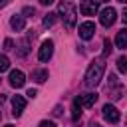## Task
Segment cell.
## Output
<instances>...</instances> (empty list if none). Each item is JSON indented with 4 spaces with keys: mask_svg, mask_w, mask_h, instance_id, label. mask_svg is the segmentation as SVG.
Instances as JSON below:
<instances>
[{
    "mask_svg": "<svg viewBox=\"0 0 127 127\" xmlns=\"http://www.w3.org/2000/svg\"><path fill=\"white\" fill-rule=\"evenodd\" d=\"M103 71H105V60H103V58H97V60H93V62L89 64L87 71H85V85H89V87H95V85L101 81V77H103Z\"/></svg>",
    "mask_w": 127,
    "mask_h": 127,
    "instance_id": "cell-1",
    "label": "cell"
},
{
    "mask_svg": "<svg viewBox=\"0 0 127 127\" xmlns=\"http://www.w3.org/2000/svg\"><path fill=\"white\" fill-rule=\"evenodd\" d=\"M58 14H62L64 24H65L67 30H71V28L75 26V16H77V12H75V6H73L71 0H62V2H60V10H58Z\"/></svg>",
    "mask_w": 127,
    "mask_h": 127,
    "instance_id": "cell-2",
    "label": "cell"
},
{
    "mask_svg": "<svg viewBox=\"0 0 127 127\" xmlns=\"http://www.w3.org/2000/svg\"><path fill=\"white\" fill-rule=\"evenodd\" d=\"M101 113H103V119H105L107 123H119V119H121L119 109H117L115 105H111V103H105L103 109H101Z\"/></svg>",
    "mask_w": 127,
    "mask_h": 127,
    "instance_id": "cell-3",
    "label": "cell"
},
{
    "mask_svg": "<svg viewBox=\"0 0 127 127\" xmlns=\"http://www.w3.org/2000/svg\"><path fill=\"white\" fill-rule=\"evenodd\" d=\"M115 20H117V12H115V8H103V10H101V14H99V22H101V26L109 28V26L115 24Z\"/></svg>",
    "mask_w": 127,
    "mask_h": 127,
    "instance_id": "cell-4",
    "label": "cell"
},
{
    "mask_svg": "<svg viewBox=\"0 0 127 127\" xmlns=\"http://www.w3.org/2000/svg\"><path fill=\"white\" fill-rule=\"evenodd\" d=\"M77 34H79L81 40H91L93 34H95V24L89 22V20H87V22H81L79 28H77Z\"/></svg>",
    "mask_w": 127,
    "mask_h": 127,
    "instance_id": "cell-5",
    "label": "cell"
},
{
    "mask_svg": "<svg viewBox=\"0 0 127 127\" xmlns=\"http://www.w3.org/2000/svg\"><path fill=\"white\" fill-rule=\"evenodd\" d=\"M52 54H54V42H52V40H44L42 46H40V50H38L40 62H48V60L52 58Z\"/></svg>",
    "mask_w": 127,
    "mask_h": 127,
    "instance_id": "cell-6",
    "label": "cell"
},
{
    "mask_svg": "<svg viewBox=\"0 0 127 127\" xmlns=\"http://www.w3.org/2000/svg\"><path fill=\"white\" fill-rule=\"evenodd\" d=\"M8 83L12 85V87H22L24 83H26V75H24V71H20V69H12L10 71V75H8Z\"/></svg>",
    "mask_w": 127,
    "mask_h": 127,
    "instance_id": "cell-7",
    "label": "cell"
},
{
    "mask_svg": "<svg viewBox=\"0 0 127 127\" xmlns=\"http://www.w3.org/2000/svg\"><path fill=\"white\" fill-rule=\"evenodd\" d=\"M79 12L83 16H95L97 14V0H81Z\"/></svg>",
    "mask_w": 127,
    "mask_h": 127,
    "instance_id": "cell-8",
    "label": "cell"
},
{
    "mask_svg": "<svg viewBox=\"0 0 127 127\" xmlns=\"http://www.w3.org/2000/svg\"><path fill=\"white\" fill-rule=\"evenodd\" d=\"M24 109H26V99L22 95H14L12 97V115L14 117H20Z\"/></svg>",
    "mask_w": 127,
    "mask_h": 127,
    "instance_id": "cell-9",
    "label": "cell"
},
{
    "mask_svg": "<svg viewBox=\"0 0 127 127\" xmlns=\"http://www.w3.org/2000/svg\"><path fill=\"white\" fill-rule=\"evenodd\" d=\"M77 101H79L81 107H91V105H95V101H97V93H83V95L77 97Z\"/></svg>",
    "mask_w": 127,
    "mask_h": 127,
    "instance_id": "cell-10",
    "label": "cell"
},
{
    "mask_svg": "<svg viewBox=\"0 0 127 127\" xmlns=\"http://www.w3.org/2000/svg\"><path fill=\"white\" fill-rule=\"evenodd\" d=\"M10 26H12L16 32H20V30L26 28V18H24L22 14H14V16L10 18Z\"/></svg>",
    "mask_w": 127,
    "mask_h": 127,
    "instance_id": "cell-11",
    "label": "cell"
},
{
    "mask_svg": "<svg viewBox=\"0 0 127 127\" xmlns=\"http://www.w3.org/2000/svg\"><path fill=\"white\" fill-rule=\"evenodd\" d=\"M115 46L119 50H125L127 48V30H119L117 36H115Z\"/></svg>",
    "mask_w": 127,
    "mask_h": 127,
    "instance_id": "cell-12",
    "label": "cell"
},
{
    "mask_svg": "<svg viewBox=\"0 0 127 127\" xmlns=\"http://www.w3.org/2000/svg\"><path fill=\"white\" fill-rule=\"evenodd\" d=\"M48 77H50L48 69H42V67H40V69H34V71H32V79H34L36 83H44Z\"/></svg>",
    "mask_w": 127,
    "mask_h": 127,
    "instance_id": "cell-13",
    "label": "cell"
},
{
    "mask_svg": "<svg viewBox=\"0 0 127 127\" xmlns=\"http://www.w3.org/2000/svg\"><path fill=\"white\" fill-rule=\"evenodd\" d=\"M34 38V34H28L22 42H20V56H28V52H30V40Z\"/></svg>",
    "mask_w": 127,
    "mask_h": 127,
    "instance_id": "cell-14",
    "label": "cell"
},
{
    "mask_svg": "<svg viewBox=\"0 0 127 127\" xmlns=\"http://www.w3.org/2000/svg\"><path fill=\"white\" fill-rule=\"evenodd\" d=\"M79 115H81V105H79V101H77V97H75V99H73V109H71V119L77 121Z\"/></svg>",
    "mask_w": 127,
    "mask_h": 127,
    "instance_id": "cell-15",
    "label": "cell"
},
{
    "mask_svg": "<svg viewBox=\"0 0 127 127\" xmlns=\"http://www.w3.org/2000/svg\"><path fill=\"white\" fill-rule=\"evenodd\" d=\"M56 16L58 14H54V12H50V14H46V18H44V28H52L54 26V22H56Z\"/></svg>",
    "mask_w": 127,
    "mask_h": 127,
    "instance_id": "cell-16",
    "label": "cell"
},
{
    "mask_svg": "<svg viewBox=\"0 0 127 127\" xmlns=\"http://www.w3.org/2000/svg\"><path fill=\"white\" fill-rule=\"evenodd\" d=\"M117 67H119L121 73H127V58H125V56H121V58L117 60Z\"/></svg>",
    "mask_w": 127,
    "mask_h": 127,
    "instance_id": "cell-17",
    "label": "cell"
},
{
    "mask_svg": "<svg viewBox=\"0 0 127 127\" xmlns=\"http://www.w3.org/2000/svg\"><path fill=\"white\" fill-rule=\"evenodd\" d=\"M10 67V60L6 56H0V71H6Z\"/></svg>",
    "mask_w": 127,
    "mask_h": 127,
    "instance_id": "cell-18",
    "label": "cell"
},
{
    "mask_svg": "<svg viewBox=\"0 0 127 127\" xmlns=\"http://www.w3.org/2000/svg\"><path fill=\"white\" fill-rule=\"evenodd\" d=\"M34 12H36L34 8H30V6H26V8L22 10V16H24V18H28V16H34Z\"/></svg>",
    "mask_w": 127,
    "mask_h": 127,
    "instance_id": "cell-19",
    "label": "cell"
},
{
    "mask_svg": "<svg viewBox=\"0 0 127 127\" xmlns=\"http://www.w3.org/2000/svg\"><path fill=\"white\" fill-rule=\"evenodd\" d=\"M109 50H111V44H109V40H105V50H103V58H107V56H109Z\"/></svg>",
    "mask_w": 127,
    "mask_h": 127,
    "instance_id": "cell-20",
    "label": "cell"
},
{
    "mask_svg": "<svg viewBox=\"0 0 127 127\" xmlns=\"http://www.w3.org/2000/svg\"><path fill=\"white\" fill-rule=\"evenodd\" d=\"M38 127H56V123H54V121H42Z\"/></svg>",
    "mask_w": 127,
    "mask_h": 127,
    "instance_id": "cell-21",
    "label": "cell"
},
{
    "mask_svg": "<svg viewBox=\"0 0 127 127\" xmlns=\"http://www.w3.org/2000/svg\"><path fill=\"white\" fill-rule=\"evenodd\" d=\"M4 50H12V40H6L4 42Z\"/></svg>",
    "mask_w": 127,
    "mask_h": 127,
    "instance_id": "cell-22",
    "label": "cell"
},
{
    "mask_svg": "<svg viewBox=\"0 0 127 127\" xmlns=\"http://www.w3.org/2000/svg\"><path fill=\"white\" fill-rule=\"evenodd\" d=\"M26 95H28V97H36V89H28Z\"/></svg>",
    "mask_w": 127,
    "mask_h": 127,
    "instance_id": "cell-23",
    "label": "cell"
},
{
    "mask_svg": "<svg viewBox=\"0 0 127 127\" xmlns=\"http://www.w3.org/2000/svg\"><path fill=\"white\" fill-rule=\"evenodd\" d=\"M40 4L42 6H50V4H54V0H40Z\"/></svg>",
    "mask_w": 127,
    "mask_h": 127,
    "instance_id": "cell-24",
    "label": "cell"
},
{
    "mask_svg": "<svg viewBox=\"0 0 127 127\" xmlns=\"http://www.w3.org/2000/svg\"><path fill=\"white\" fill-rule=\"evenodd\" d=\"M8 2H10V0H0V8H2V6H6Z\"/></svg>",
    "mask_w": 127,
    "mask_h": 127,
    "instance_id": "cell-25",
    "label": "cell"
},
{
    "mask_svg": "<svg viewBox=\"0 0 127 127\" xmlns=\"http://www.w3.org/2000/svg\"><path fill=\"white\" fill-rule=\"evenodd\" d=\"M91 127H101V125H99V123H93V125H91Z\"/></svg>",
    "mask_w": 127,
    "mask_h": 127,
    "instance_id": "cell-26",
    "label": "cell"
},
{
    "mask_svg": "<svg viewBox=\"0 0 127 127\" xmlns=\"http://www.w3.org/2000/svg\"><path fill=\"white\" fill-rule=\"evenodd\" d=\"M117 2H121V4H125V2H127V0H117Z\"/></svg>",
    "mask_w": 127,
    "mask_h": 127,
    "instance_id": "cell-27",
    "label": "cell"
},
{
    "mask_svg": "<svg viewBox=\"0 0 127 127\" xmlns=\"http://www.w3.org/2000/svg\"><path fill=\"white\" fill-rule=\"evenodd\" d=\"M97 2H109V0H97Z\"/></svg>",
    "mask_w": 127,
    "mask_h": 127,
    "instance_id": "cell-28",
    "label": "cell"
},
{
    "mask_svg": "<svg viewBox=\"0 0 127 127\" xmlns=\"http://www.w3.org/2000/svg\"><path fill=\"white\" fill-rule=\"evenodd\" d=\"M4 127H14V125H4Z\"/></svg>",
    "mask_w": 127,
    "mask_h": 127,
    "instance_id": "cell-29",
    "label": "cell"
}]
</instances>
